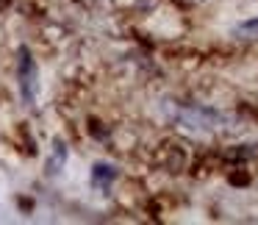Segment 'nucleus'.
<instances>
[{
    "label": "nucleus",
    "instance_id": "f257e3e1",
    "mask_svg": "<svg viewBox=\"0 0 258 225\" xmlns=\"http://www.w3.org/2000/svg\"><path fill=\"white\" fill-rule=\"evenodd\" d=\"M20 92H23L25 103L36 100V62L28 47L20 50Z\"/></svg>",
    "mask_w": 258,
    "mask_h": 225
},
{
    "label": "nucleus",
    "instance_id": "7ed1b4c3",
    "mask_svg": "<svg viewBox=\"0 0 258 225\" xmlns=\"http://www.w3.org/2000/svg\"><path fill=\"white\" fill-rule=\"evenodd\" d=\"M117 178V173H114V167H106V164H95V170H92V181L100 186H108L111 181Z\"/></svg>",
    "mask_w": 258,
    "mask_h": 225
},
{
    "label": "nucleus",
    "instance_id": "f03ea898",
    "mask_svg": "<svg viewBox=\"0 0 258 225\" xmlns=\"http://www.w3.org/2000/svg\"><path fill=\"white\" fill-rule=\"evenodd\" d=\"M64 164H67V145H64L61 139H56L53 142V153H50V158H47V173L50 175L61 173Z\"/></svg>",
    "mask_w": 258,
    "mask_h": 225
},
{
    "label": "nucleus",
    "instance_id": "20e7f679",
    "mask_svg": "<svg viewBox=\"0 0 258 225\" xmlns=\"http://www.w3.org/2000/svg\"><path fill=\"white\" fill-rule=\"evenodd\" d=\"M239 31H258V17L255 20H244V23L239 25Z\"/></svg>",
    "mask_w": 258,
    "mask_h": 225
}]
</instances>
